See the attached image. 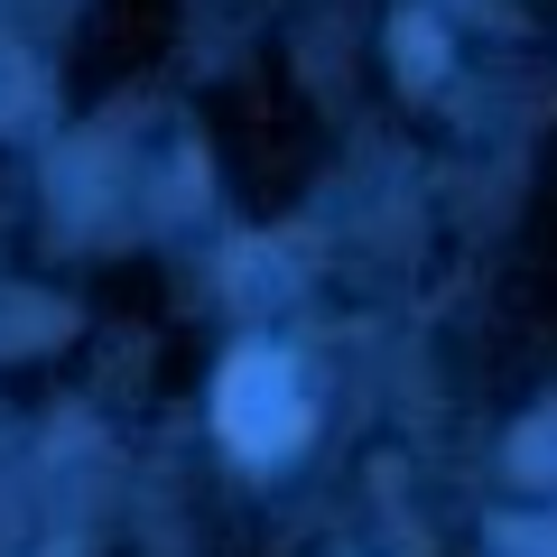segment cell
Here are the masks:
<instances>
[{"label":"cell","mask_w":557,"mask_h":557,"mask_svg":"<svg viewBox=\"0 0 557 557\" xmlns=\"http://www.w3.org/2000/svg\"><path fill=\"white\" fill-rule=\"evenodd\" d=\"M214 428H223V446H233V456H251V465L288 456V446L307 437V391H298V362H288V354H270V344L233 354V362H223V381H214Z\"/></svg>","instance_id":"1"},{"label":"cell","mask_w":557,"mask_h":557,"mask_svg":"<svg viewBox=\"0 0 557 557\" xmlns=\"http://www.w3.org/2000/svg\"><path fill=\"white\" fill-rule=\"evenodd\" d=\"M511 474H520V483H557V399L511 428Z\"/></svg>","instance_id":"2"},{"label":"cell","mask_w":557,"mask_h":557,"mask_svg":"<svg viewBox=\"0 0 557 557\" xmlns=\"http://www.w3.org/2000/svg\"><path fill=\"white\" fill-rule=\"evenodd\" d=\"M399 65H409V84L437 75V28H428V20H399Z\"/></svg>","instance_id":"3"}]
</instances>
